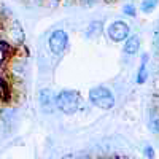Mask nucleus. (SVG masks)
<instances>
[{"mask_svg":"<svg viewBox=\"0 0 159 159\" xmlns=\"http://www.w3.org/2000/svg\"><path fill=\"white\" fill-rule=\"evenodd\" d=\"M81 105V94L73 89H64L56 96V107L64 115H75Z\"/></svg>","mask_w":159,"mask_h":159,"instance_id":"1","label":"nucleus"},{"mask_svg":"<svg viewBox=\"0 0 159 159\" xmlns=\"http://www.w3.org/2000/svg\"><path fill=\"white\" fill-rule=\"evenodd\" d=\"M89 102L97 108L110 110L115 107V96L107 86H96L89 89Z\"/></svg>","mask_w":159,"mask_h":159,"instance_id":"2","label":"nucleus"},{"mask_svg":"<svg viewBox=\"0 0 159 159\" xmlns=\"http://www.w3.org/2000/svg\"><path fill=\"white\" fill-rule=\"evenodd\" d=\"M67 46H69V34L67 32L62 30V29L51 32V35L48 38V48L52 54L62 56L65 52V49H67Z\"/></svg>","mask_w":159,"mask_h":159,"instance_id":"3","label":"nucleus"},{"mask_svg":"<svg viewBox=\"0 0 159 159\" xmlns=\"http://www.w3.org/2000/svg\"><path fill=\"white\" fill-rule=\"evenodd\" d=\"M107 35L113 43H121V42H126V38L130 35V27H129L127 22L118 19V21H113L108 25Z\"/></svg>","mask_w":159,"mask_h":159,"instance_id":"4","label":"nucleus"},{"mask_svg":"<svg viewBox=\"0 0 159 159\" xmlns=\"http://www.w3.org/2000/svg\"><path fill=\"white\" fill-rule=\"evenodd\" d=\"M140 46H142V40L139 35H129L126 38V42L123 45V52L126 56H135L137 52L140 51Z\"/></svg>","mask_w":159,"mask_h":159,"instance_id":"5","label":"nucleus"},{"mask_svg":"<svg viewBox=\"0 0 159 159\" xmlns=\"http://www.w3.org/2000/svg\"><path fill=\"white\" fill-rule=\"evenodd\" d=\"M148 59H150V56L148 54H143L142 56V62H140V67H139V70H137V76H135V83L137 84H145L148 81Z\"/></svg>","mask_w":159,"mask_h":159,"instance_id":"6","label":"nucleus"},{"mask_svg":"<svg viewBox=\"0 0 159 159\" xmlns=\"http://www.w3.org/2000/svg\"><path fill=\"white\" fill-rule=\"evenodd\" d=\"M103 32V22L96 19V21H91L88 24V27L84 30V37L89 38V40H94V38H99Z\"/></svg>","mask_w":159,"mask_h":159,"instance_id":"7","label":"nucleus"},{"mask_svg":"<svg viewBox=\"0 0 159 159\" xmlns=\"http://www.w3.org/2000/svg\"><path fill=\"white\" fill-rule=\"evenodd\" d=\"M40 105L45 111H51V108L56 105V96L49 89H43L40 92Z\"/></svg>","mask_w":159,"mask_h":159,"instance_id":"8","label":"nucleus"},{"mask_svg":"<svg viewBox=\"0 0 159 159\" xmlns=\"http://www.w3.org/2000/svg\"><path fill=\"white\" fill-rule=\"evenodd\" d=\"M157 3H159V0H142L140 10L145 13V15H150V13H153L156 10Z\"/></svg>","mask_w":159,"mask_h":159,"instance_id":"9","label":"nucleus"},{"mask_svg":"<svg viewBox=\"0 0 159 159\" xmlns=\"http://www.w3.org/2000/svg\"><path fill=\"white\" fill-rule=\"evenodd\" d=\"M121 11H123V15L124 16H129V18H135L137 16V7L134 5V3H124L123 5V8H121Z\"/></svg>","mask_w":159,"mask_h":159,"instance_id":"10","label":"nucleus"},{"mask_svg":"<svg viewBox=\"0 0 159 159\" xmlns=\"http://www.w3.org/2000/svg\"><path fill=\"white\" fill-rule=\"evenodd\" d=\"M148 126H150L151 132H156V134H159V115H157V113H151V115H150Z\"/></svg>","mask_w":159,"mask_h":159,"instance_id":"11","label":"nucleus"},{"mask_svg":"<svg viewBox=\"0 0 159 159\" xmlns=\"http://www.w3.org/2000/svg\"><path fill=\"white\" fill-rule=\"evenodd\" d=\"M78 2L81 3V5H84V7H92V5L97 2V0H78Z\"/></svg>","mask_w":159,"mask_h":159,"instance_id":"12","label":"nucleus"},{"mask_svg":"<svg viewBox=\"0 0 159 159\" xmlns=\"http://www.w3.org/2000/svg\"><path fill=\"white\" fill-rule=\"evenodd\" d=\"M145 154H147V157L153 159V148L151 147H147V148H145Z\"/></svg>","mask_w":159,"mask_h":159,"instance_id":"13","label":"nucleus"}]
</instances>
